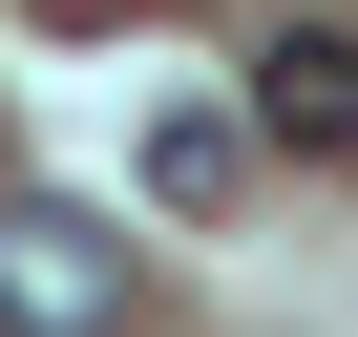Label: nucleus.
<instances>
[{
    "label": "nucleus",
    "instance_id": "obj_3",
    "mask_svg": "<svg viewBox=\"0 0 358 337\" xmlns=\"http://www.w3.org/2000/svg\"><path fill=\"white\" fill-rule=\"evenodd\" d=\"M232 168H253V106L232 127H148V190H232Z\"/></svg>",
    "mask_w": 358,
    "mask_h": 337
},
{
    "label": "nucleus",
    "instance_id": "obj_1",
    "mask_svg": "<svg viewBox=\"0 0 358 337\" xmlns=\"http://www.w3.org/2000/svg\"><path fill=\"white\" fill-rule=\"evenodd\" d=\"M127 316V232L64 190H0V337H106Z\"/></svg>",
    "mask_w": 358,
    "mask_h": 337
},
{
    "label": "nucleus",
    "instance_id": "obj_2",
    "mask_svg": "<svg viewBox=\"0 0 358 337\" xmlns=\"http://www.w3.org/2000/svg\"><path fill=\"white\" fill-rule=\"evenodd\" d=\"M253 148L358 168V22H274V43H253Z\"/></svg>",
    "mask_w": 358,
    "mask_h": 337
}]
</instances>
